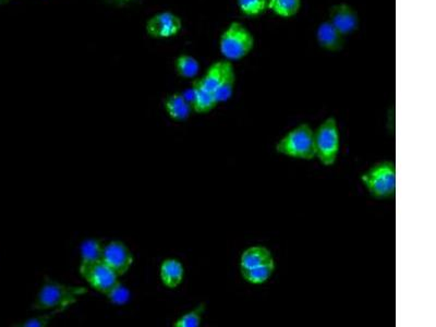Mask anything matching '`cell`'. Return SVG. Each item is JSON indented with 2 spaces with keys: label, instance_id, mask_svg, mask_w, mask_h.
I'll use <instances>...</instances> for the list:
<instances>
[{
  "label": "cell",
  "instance_id": "cell-1",
  "mask_svg": "<svg viewBox=\"0 0 436 327\" xmlns=\"http://www.w3.org/2000/svg\"><path fill=\"white\" fill-rule=\"evenodd\" d=\"M87 289L81 286H69L46 278L32 308L34 310H54L63 306H72L79 297L87 294Z\"/></svg>",
  "mask_w": 436,
  "mask_h": 327
},
{
  "label": "cell",
  "instance_id": "cell-2",
  "mask_svg": "<svg viewBox=\"0 0 436 327\" xmlns=\"http://www.w3.org/2000/svg\"><path fill=\"white\" fill-rule=\"evenodd\" d=\"M255 45V39L241 22H231L222 33L219 50L228 61H238L247 57Z\"/></svg>",
  "mask_w": 436,
  "mask_h": 327
},
{
  "label": "cell",
  "instance_id": "cell-3",
  "mask_svg": "<svg viewBox=\"0 0 436 327\" xmlns=\"http://www.w3.org/2000/svg\"><path fill=\"white\" fill-rule=\"evenodd\" d=\"M278 153L298 160H311L317 157L314 131L310 124H302L288 132L276 145Z\"/></svg>",
  "mask_w": 436,
  "mask_h": 327
},
{
  "label": "cell",
  "instance_id": "cell-4",
  "mask_svg": "<svg viewBox=\"0 0 436 327\" xmlns=\"http://www.w3.org/2000/svg\"><path fill=\"white\" fill-rule=\"evenodd\" d=\"M362 182L373 198H387L395 196L396 166L392 162H382L372 166L362 174Z\"/></svg>",
  "mask_w": 436,
  "mask_h": 327
},
{
  "label": "cell",
  "instance_id": "cell-5",
  "mask_svg": "<svg viewBox=\"0 0 436 327\" xmlns=\"http://www.w3.org/2000/svg\"><path fill=\"white\" fill-rule=\"evenodd\" d=\"M315 153L324 166H333L341 148V138L335 118L329 117L314 133Z\"/></svg>",
  "mask_w": 436,
  "mask_h": 327
},
{
  "label": "cell",
  "instance_id": "cell-6",
  "mask_svg": "<svg viewBox=\"0 0 436 327\" xmlns=\"http://www.w3.org/2000/svg\"><path fill=\"white\" fill-rule=\"evenodd\" d=\"M80 274L96 292L106 295L118 282V276L103 260L81 261Z\"/></svg>",
  "mask_w": 436,
  "mask_h": 327
},
{
  "label": "cell",
  "instance_id": "cell-7",
  "mask_svg": "<svg viewBox=\"0 0 436 327\" xmlns=\"http://www.w3.org/2000/svg\"><path fill=\"white\" fill-rule=\"evenodd\" d=\"M103 261L119 278L131 268L133 256L123 242H111L104 246Z\"/></svg>",
  "mask_w": 436,
  "mask_h": 327
},
{
  "label": "cell",
  "instance_id": "cell-8",
  "mask_svg": "<svg viewBox=\"0 0 436 327\" xmlns=\"http://www.w3.org/2000/svg\"><path fill=\"white\" fill-rule=\"evenodd\" d=\"M183 29V21L173 12L157 13L147 21V31L154 39H169Z\"/></svg>",
  "mask_w": 436,
  "mask_h": 327
},
{
  "label": "cell",
  "instance_id": "cell-9",
  "mask_svg": "<svg viewBox=\"0 0 436 327\" xmlns=\"http://www.w3.org/2000/svg\"><path fill=\"white\" fill-rule=\"evenodd\" d=\"M329 21L344 35L358 29L359 17L356 10L347 4H338L329 10Z\"/></svg>",
  "mask_w": 436,
  "mask_h": 327
},
{
  "label": "cell",
  "instance_id": "cell-10",
  "mask_svg": "<svg viewBox=\"0 0 436 327\" xmlns=\"http://www.w3.org/2000/svg\"><path fill=\"white\" fill-rule=\"evenodd\" d=\"M317 39L320 46L329 52H339L345 44V35L338 31L329 20L320 24L317 30Z\"/></svg>",
  "mask_w": 436,
  "mask_h": 327
},
{
  "label": "cell",
  "instance_id": "cell-11",
  "mask_svg": "<svg viewBox=\"0 0 436 327\" xmlns=\"http://www.w3.org/2000/svg\"><path fill=\"white\" fill-rule=\"evenodd\" d=\"M159 276L166 288H177L183 284L185 278V268L183 263L177 258H166L161 264Z\"/></svg>",
  "mask_w": 436,
  "mask_h": 327
},
{
  "label": "cell",
  "instance_id": "cell-12",
  "mask_svg": "<svg viewBox=\"0 0 436 327\" xmlns=\"http://www.w3.org/2000/svg\"><path fill=\"white\" fill-rule=\"evenodd\" d=\"M274 262L271 250L263 246H253L243 251L240 258V270H251Z\"/></svg>",
  "mask_w": 436,
  "mask_h": 327
},
{
  "label": "cell",
  "instance_id": "cell-13",
  "mask_svg": "<svg viewBox=\"0 0 436 327\" xmlns=\"http://www.w3.org/2000/svg\"><path fill=\"white\" fill-rule=\"evenodd\" d=\"M192 92H193L192 110H195L198 114H207V112H212L218 104L213 92L205 89L200 82V79L193 82Z\"/></svg>",
  "mask_w": 436,
  "mask_h": 327
},
{
  "label": "cell",
  "instance_id": "cell-14",
  "mask_svg": "<svg viewBox=\"0 0 436 327\" xmlns=\"http://www.w3.org/2000/svg\"><path fill=\"white\" fill-rule=\"evenodd\" d=\"M168 116L175 121H185L191 115L192 107L181 93L171 94L165 100Z\"/></svg>",
  "mask_w": 436,
  "mask_h": 327
},
{
  "label": "cell",
  "instance_id": "cell-15",
  "mask_svg": "<svg viewBox=\"0 0 436 327\" xmlns=\"http://www.w3.org/2000/svg\"><path fill=\"white\" fill-rule=\"evenodd\" d=\"M233 65L231 61H217L207 69V73L202 79H200L202 85L209 91L213 92L217 89V86L221 83L222 80L225 77L226 72L229 69L230 66Z\"/></svg>",
  "mask_w": 436,
  "mask_h": 327
},
{
  "label": "cell",
  "instance_id": "cell-16",
  "mask_svg": "<svg viewBox=\"0 0 436 327\" xmlns=\"http://www.w3.org/2000/svg\"><path fill=\"white\" fill-rule=\"evenodd\" d=\"M302 0H269V10L277 17L289 19L301 9Z\"/></svg>",
  "mask_w": 436,
  "mask_h": 327
},
{
  "label": "cell",
  "instance_id": "cell-17",
  "mask_svg": "<svg viewBox=\"0 0 436 327\" xmlns=\"http://www.w3.org/2000/svg\"><path fill=\"white\" fill-rule=\"evenodd\" d=\"M236 84V73L234 70V66L231 65L229 69L226 72L225 77L222 80L219 85L217 86V89L214 91V96L217 103H224L227 102L231 98L234 94V90H235Z\"/></svg>",
  "mask_w": 436,
  "mask_h": 327
},
{
  "label": "cell",
  "instance_id": "cell-18",
  "mask_svg": "<svg viewBox=\"0 0 436 327\" xmlns=\"http://www.w3.org/2000/svg\"><path fill=\"white\" fill-rule=\"evenodd\" d=\"M275 270V262L269 263L265 266H258L251 270L241 272L242 278L252 285H262L272 278Z\"/></svg>",
  "mask_w": 436,
  "mask_h": 327
},
{
  "label": "cell",
  "instance_id": "cell-19",
  "mask_svg": "<svg viewBox=\"0 0 436 327\" xmlns=\"http://www.w3.org/2000/svg\"><path fill=\"white\" fill-rule=\"evenodd\" d=\"M176 71L178 76L185 79L195 78L200 72L198 59L190 55H181L176 59Z\"/></svg>",
  "mask_w": 436,
  "mask_h": 327
},
{
  "label": "cell",
  "instance_id": "cell-20",
  "mask_svg": "<svg viewBox=\"0 0 436 327\" xmlns=\"http://www.w3.org/2000/svg\"><path fill=\"white\" fill-rule=\"evenodd\" d=\"M237 6L242 15L259 17L269 10V0H237Z\"/></svg>",
  "mask_w": 436,
  "mask_h": 327
},
{
  "label": "cell",
  "instance_id": "cell-21",
  "mask_svg": "<svg viewBox=\"0 0 436 327\" xmlns=\"http://www.w3.org/2000/svg\"><path fill=\"white\" fill-rule=\"evenodd\" d=\"M104 246L99 240L90 239L81 246V261L103 260Z\"/></svg>",
  "mask_w": 436,
  "mask_h": 327
},
{
  "label": "cell",
  "instance_id": "cell-22",
  "mask_svg": "<svg viewBox=\"0 0 436 327\" xmlns=\"http://www.w3.org/2000/svg\"><path fill=\"white\" fill-rule=\"evenodd\" d=\"M205 311V304H200L195 310L183 314L174 323V327H199L201 326L202 316Z\"/></svg>",
  "mask_w": 436,
  "mask_h": 327
},
{
  "label": "cell",
  "instance_id": "cell-23",
  "mask_svg": "<svg viewBox=\"0 0 436 327\" xmlns=\"http://www.w3.org/2000/svg\"><path fill=\"white\" fill-rule=\"evenodd\" d=\"M71 306H63L59 308L54 309L49 313H46L44 316H36V318L29 319V320L23 322V324L20 325L22 327H46L52 322L54 318L60 313L65 312L67 309Z\"/></svg>",
  "mask_w": 436,
  "mask_h": 327
},
{
  "label": "cell",
  "instance_id": "cell-24",
  "mask_svg": "<svg viewBox=\"0 0 436 327\" xmlns=\"http://www.w3.org/2000/svg\"><path fill=\"white\" fill-rule=\"evenodd\" d=\"M105 296L107 297L113 304H125L126 302H128V300H129L130 292L127 287L123 286V285L118 280Z\"/></svg>",
  "mask_w": 436,
  "mask_h": 327
},
{
  "label": "cell",
  "instance_id": "cell-25",
  "mask_svg": "<svg viewBox=\"0 0 436 327\" xmlns=\"http://www.w3.org/2000/svg\"><path fill=\"white\" fill-rule=\"evenodd\" d=\"M107 1L108 3L113 4V5L118 6V7H123V6L133 3L135 0H107Z\"/></svg>",
  "mask_w": 436,
  "mask_h": 327
},
{
  "label": "cell",
  "instance_id": "cell-26",
  "mask_svg": "<svg viewBox=\"0 0 436 327\" xmlns=\"http://www.w3.org/2000/svg\"><path fill=\"white\" fill-rule=\"evenodd\" d=\"M8 0H0V4L7 3Z\"/></svg>",
  "mask_w": 436,
  "mask_h": 327
}]
</instances>
